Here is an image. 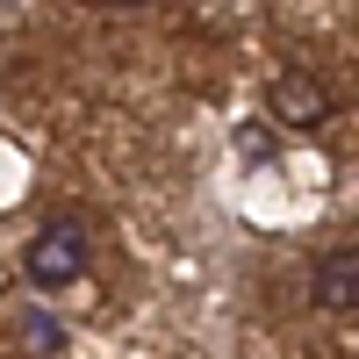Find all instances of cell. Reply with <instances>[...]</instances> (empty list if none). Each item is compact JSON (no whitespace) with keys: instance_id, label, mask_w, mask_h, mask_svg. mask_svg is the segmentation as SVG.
Segmentation results:
<instances>
[{"instance_id":"cell-1","label":"cell","mask_w":359,"mask_h":359,"mask_svg":"<svg viewBox=\"0 0 359 359\" xmlns=\"http://www.w3.org/2000/svg\"><path fill=\"white\" fill-rule=\"evenodd\" d=\"M86 259H94V237H86L79 216H57V223H43L36 237H29V280H36L43 294L86 280Z\"/></svg>"},{"instance_id":"cell-2","label":"cell","mask_w":359,"mask_h":359,"mask_svg":"<svg viewBox=\"0 0 359 359\" xmlns=\"http://www.w3.org/2000/svg\"><path fill=\"white\" fill-rule=\"evenodd\" d=\"M266 108H273L287 130H316L323 115H331V86H323L316 72H280L273 94H266Z\"/></svg>"},{"instance_id":"cell-3","label":"cell","mask_w":359,"mask_h":359,"mask_svg":"<svg viewBox=\"0 0 359 359\" xmlns=\"http://www.w3.org/2000/svg\"><path fill=\"white\" fill-rule=\"evenodd\" d=\"M309 302L323 316H352L359 309V245L331 252V259H316V273H309Z\"/></svg>"},{"instance_id":"cell-4","label":"cell","mask_w":359,"mask_h":359,"mask_svg":"<svg viewBox=\"0 0 359 359\" xmlns=\"http://www.w3.org/2000/svg\"><path fill=\"white\" fill-rule=\"evenodd\" d=\"M115 8H137V0H115Z\"/></svg>"}]
</instances>
